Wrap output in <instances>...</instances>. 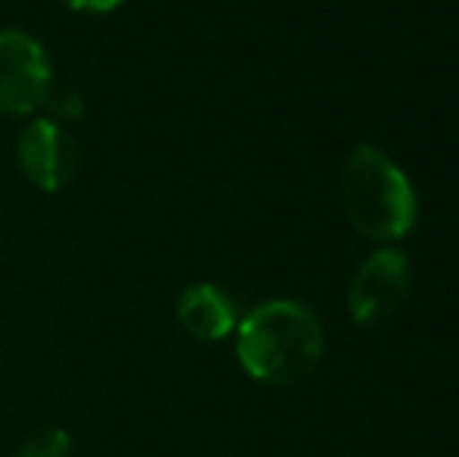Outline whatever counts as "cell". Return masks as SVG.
<instances>
[{
    "mask_svg": "<svg viewBox=\"0 0 459 457\" xmlns=\"http://www.w3.org/2000/svg\"><path fill=\"white\" fill-rule=\"evenodd\" d=\"M325 332L309 307L278 298L238 320L235 354L244 373L266 385H294L319 366Z\"/></svg>",
    "mask_w": 459,
    "mask_h": 457,
    "instance_id": "6da1fadb",
    "label": "cell"
},
{
    "mask_svg": "<svg viewBox=\"0 0 459 457\" xmlns=\"http://www.w3.org/2000/svg\"><path fill=\"white\" fill-rule=\"evenodd\" d=\"M344 207L353 229L372 242L391 244L416 226V191L406 172L378 147H357L344 163Z\"/></svg>",
    "mask_w": 459,
    "mask_h": 457,
    "instance_id": "7a4b0ae2",
    "label": "cell"
},
{
    "mask_svg": "<svg viewBox=\"0 0 459 457\" xmlns=\"http://www.w3.org/2000/svg\"><path fill=\"white\" fill-rule=\"evenodd\" d=\"M54 85L48 48L25 29H0V113H38Z\"/></svg>",
    "mask_w": 459,
    "mask_h": 457,
    "instance_id": "3957f363",
    "label": "cell"
},
{
    "mask_svg": "<svg viewBox=\"0 0 459 457\" xmlns=\"http://www.w3.org/2000/svg\"><path fill=\"white\" fill-rule=\"evenodd\" d=\"M16 163L22 176L44 195L63 191L79 172V145L63 122L35 116L16 141Z\"/></svg>",
    "mask_w": 459,
    "mask_h": 457,
    "instance_id": "277c9868",
    "label": "cell"
},
{
    "mask_svg": "<svg viewBox=\"0 0 459 457\" xmlns=\"http://www.w3.org/2000/svg\"><path fill=\"white\" fill-rule=\"evenodd\" d=\"M410 292V260L397 248H378L366 257L351 286V313L359 326L387 320Z\"/></svg>",
    "mask_w": 459,
    "mask_h": 457,
    "instance_id": "5b68a950",
    "label": "cell"
},
{
    "mask_svg": "<svg viewBox=\"0 0 459 457\" xmlns=\"http://www.w3.org/2000/svg\"><path fill=\"white\" fill-rule=\"evenodd\" d=\"M178 326L197 342H222L238 330L235 301L216 282H194L178 294Z\"/></svg>",
    "mask_w": 459,
    "mask_h": 457,
    "instance_id": "8992f818",
    "label": "cell"
},
{
    "mask_svg": "<svg viewBox=\"0 0 459 457\" xmlns=\"http://www.w3.org/2000/svg\"><path fill=\"white\" fill-rule=\"evenodd\" d=\"M13 457H73V435L60 426L38 429L16 448Z\"/></svg>",
    "mask_w": 459,
    "mask_h": 457,
    "instance_id": "52a82bcc",
    "label": "cell"
},
{
    "mask_svg": "<svg viewBox=\"0 0 459 457\" xmlns=\"http://www.w3.org/2000/svg\"><path fill=\"white\" fill-rule=\"evenodd\" d=\"M41 110H48V116L54 122H63V126H66V122H75L85 116V98H82V92H75V88L54 85Z\"/></svg>",
    "mask_w": 459,
    "mask_h": 457,
    "instance_id": "ba28073f",
    "label": "cell"
},
{
    "mask_svg": "<svg viewBox=\"0 0 459 457\" xmlns=\"http://www.w3.org/2000/svg\"><path fill=\"white\" fill-rule=\"evenodd\" d=\"M73 13H85V16H107V13L119 10L126 0H63Z\"/></svg>",
    "mask_w": 459,
    "mask_h": 457,
    "instance_id": "9c48e42d",
    "label": "cell"
}]
</instances>
